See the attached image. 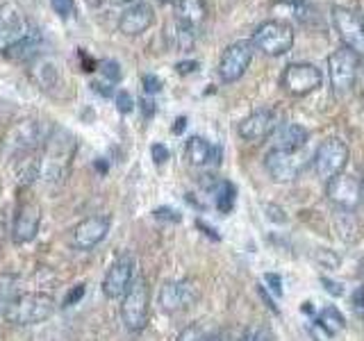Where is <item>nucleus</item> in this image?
<instances>
[{
	"mask_svg": "<svg viewBox=\"0 0 364 341\" xmlns=\"http://www.w3.org/2000/svg\"><path fill=\"white\" fill-rule=\"evenodd\" d=\"M155 23V9L151 3L146 0H139V3L130 5L123 11L119 18V30L125 34V37H136V34H144L148 28Z\"/></svg>",
	"mask_w": 364,
	"mask_h": 341,
	"instance_id": "obj_16",
	"label": "nucleus"
},
{
	"mask_svg": "<svg viewBox=\"0 0 364 341\" xmlns=\"http://www.w3.org/2000/svg\"><path fill=\"white\" fill-rule=\"evenodd\" d=\"M39 225H41V210L34 202L23 205L14 219V227H11V239H14V244L23 246V244L34 242L39 234Z\"/></svg>",
	"mask_w": 364,
	"mask_h": 341,
	"instance_id": "obj_17",
	"label": "nucleus"
},
{
	"mask_svg": "<svg viewBox=\"0 0 364 341\" xmlns=\"http://www.w3.org/2000/svg\"><path fill=\"white\" fill-rule=\"evenodd\" d=\"M134 278H136L134 276V257L121 255L119 259L112 261L105 278H102V293H105L109 301H119L128 293Z\"/></svg>",
	"mask_w": 364,
	"mask_h": 341,
	"instance_id": "obj_11",
	"label": "nucleus"
},
{
	"mask_svg": "<svg viewBox=\"0 0 364 341\" xmlns=\"http://www.w3.org/2000/svg\"><path fill=\"white\" fill-rule=\"evenodd\" d=\"M141 85H144L146 94H157V91L162 89V80H159L157 75H153V73H146L141 77Z\"/></svg>",
	"mask_w": 364,
	"mask_h": 341,
	"instance_id": "obj_30",
	"label": "nucleus"
},
{
	"mask_svg": "<svg viewBox=\"0 0 364 341\" xmlns=\"http://www.w3.org/2000/svg\"><path fill=\"white\" fill-rule=\"evenodd\" d=\"M114 105H117V109L121 112V114H132L134 112V98L128 94V91H117L114 94Z\"/></svg>",
	"mask_w": 364,
	"mask_h": 341,
	"instance_id": "obj_27",
	"label": "nucleus"
},
{
	"mask_svg": "<svg viewBox=\"0 0 364 341\" xmlns=\"http://www.w3.org/2000/svg\"><path fill=\"white\" fill-rule=\"evenodd\" d=\"M278 128V119H276V112L273 109H255L253 114L239 123V136L246 141H262L271 136Z\"/></svg>",
	"mask_w": 364,
	"mask_h": 341,
	"instance_id": "obj_15",
	"label": "nucleus"
},
{
	"mask_svg": "<svg viewBox=\"0 0 364 341\" xmlns=\"http://www.w3.org/2000/svg\"><path fill=\"white\" fill-rule=\"evenodd\" d=\"M109 3H114V5H123V3H130V0H109Z\"/></svg>",
	"mask_w": 364,
	"mask_h": 341,
	"instance_id": "obj_41",
	"label": "nucleus"
},
{
	"mask_svg": "<svg viewBox=\"0 0 364 341\" xmlns=\"http://www.w3.org/2000/svg\"><path fill=\"white\" fill-rule=\"evenodd\" d=\"M208 332H205V328L198 325V323H193V325H187L185 330L180 332L178 341H208Z\"/></svg>",
	"mask_w": 364,
	"mask_h": 341,
	"instance_id": "obj_26",
	"label": "nucleus"
},
{
	"mask_svg": "<svg viewBox=\"0 0 364 341\" xmlns=\"http://www.w3.org/2000/svg\"><path fill=\"white\" fill-rule=\"evenodd\" d=\"M333 23L341 43L353 53L364 55V14L350 7H333Z\"/></svg>",
	"mask_w": 364,
	"mask_h": 341,
	"instance_id": "obj_8",
	"label": "nucleus"
},
{
	"mask_svg": "<svg viewBox=\"0 0 364 341\" xmlns=\"http://www.w3.org/2000/svg\"><path fill=\"white\" fill-rule=\"evenodd\" d=\"M112 227L109 216H89V219L80 221L73 227V246L77 250H91L100 242H105V237Z\"/></svg>",
	"mask_w": 364,
	"mask_h": 341,
	"instance_id": "obj_14",
	"label": "nucleus"
},
{
	"mask_svg": "<svg viewBox=\"0 0 364 341\" xmlns=\"http://www.w3.org/2000/svg\"><path fill=\"white\" fill-rule=\"evenodd\" d=\"M91 87H94V91H98V94H102V96H114V89H112L109 85H100V82H94Z\"/></svg>",
	"mask_w": 364,
	"mask_h": 341,
	"instance_id": "obj_37",
	"label": "nucleus"
},
{
	"mask_svg": "<svg viewBox=\"0 0 364 341\" xmlns=\"http://www.w3.org/2000/svg\"><path fill=\"white\" fill-rule=\"evenodd\" d=\"M264 282H267V287H269V291L273 296H282V280H280V276H276V273H267Z\"/></svg>",
	"mask_w": 364,
	"mask_h": 341,
	"instance_id": "obj_32",
	"label": "nucleus"
},
{
	"mask_svg": "<svg viewBox=\"0 0 364 341\" xmlns=\"http://www.w3.org/2000/svg\"><path fill=\"white\" fill-rule=\"evenodd\" d=\"M176 11H178V23L196 30L205 21V16H208V5H205V0H178Z\"/></svg>",
	"mask_w": 364,
	"mask_h": 341,
	"instance_id": "obj_20",
	"label": "nucleus"
},
{
	"mask_svg": "<svg viewBox=\"0 0 364 341\" xmlns=\"http://www.w3.org/2000/svg\"><path fill=\"white\" fill-rule=\"evenodd\" d=\"M318 325H321L328 335H337L339 330L346 328V321H344V316H341V312L337 310V307L328 305L321 310V314H318Z\"/></svg>",
	"mask_w": 364,
	"mask_h": 341,
	"instance_id": "obj_22",
	"label": "nucleus"
},
{
	"mask_svg": "<svg viewBox=\"0 0 364 341\" xmlns=\"http://www.w3.org/2000/svg\"><path fill=\"white\" fill-rule=\"evenodd\" d=\"M37 77H39V85H43V89H50L55 87L57 82V71L50 62H41L39 71H37Z\"/></svg>",
	"mask_w": 364,
	"mask_h": 341,
	"instance_id": "obj_25",
	"label": "nucleus"
},
{
	"mask_svg": "<svg viewBox=\"0 0 364 341\" xmlns=\"http://www.w3.org/2000/svg\"><path fill=\"white\" fill-rule=\"evenodd\" d=\"M312 164H314L318 180H323V182L333 180L335 175L344 173V168L348 164V146L341 139H337V136L321 141L314 153Z\"/></svg>",
	"mask_w": 364,
	"mask_h": 341,
	"instance_id": "obj_4",
	"label": "nucleus"
},
{
	"mask_svg": "<svg viewBox=\"0 0 364 341\" xmlns=\"http://www.w3.org/2000/svg\"><path fill=\"white\" fill-rule=\"evenodd\" d=\"M50 7H53V11L60 18H68V16L73 14L75 0H50Z\"/></svg>",
	"mask_w": 364,
	"mask_h": 341,
	"instance_id": "obj_28",
	"label": "nucleus"
},
{
	"mask_svg": "<svg viewBox=\"0 0 364 341\" xmlns=\"http://www.w3.org/2000/svg\"><path fill=\"white\" fill-rule=\"evenodd\" d=\"M57 312V301L50 293L41 291H28L21 293L16 298H11L3 307V316L9 323L16 325H37L48 321V318Z\"/></svg>",
	"mask_w": 364,
	"mask_h": 341,
	"instance_id": "obj_1",
	"label": "nucleus"
},
{
	"mask_svg": "<svg viewBox=\"0 0 364 341\" xmlns=\"http://www.w3.org/2000/svg\"><path fill=\"white\" fill-rule=\"evenodd\" d=\"M273 136V148H280V151H289V153H299L307 144V130L299 123H282L276 128Z\"/></svg>",
	"mask_w": 364,
	"mask_h": 341,
	"instance_id": "obj_18",
	"label": "nucleus"
},
{
	"mask_svg": "<svg viewBox=\"0 0 364 341\" xmlns=\"http://www.w3.org/2000/svg\"><path fill=\"white\" fill-rule=\"evenodd\" d=\"M358 68H360V55L346 48V45H341V48L328 55L330 85H333L337 94H344V91H348L353 85H355Z\"/></svg>",
	"mask_w": 364,
	"mask_h": 341,
	"instance_id": "obj_6",
	"label": "nucleus"
},
{
	"mask_svg": "<svg viewBox=\"0 0 364 341\" xmlns=\"http://www.w3.org/2000/svg\"><path fill=\"white\" fill-rule=\"evenodd\" d=\"M185 157L191 166H210V164H219L221 151L212 146L208 139H203V136H191L185 144Z\"/></svg>",
	"mask_w": 364,
	"mask_h": 341,
	"instance_id": "obj_19",
	"label": "nucleus"
},
{
	"mask_svg": "<svg viewBox=\"0 0 364 341\" xmlns=\"http://www.w3.org/2000/svg\"><path fill=\"white\" fill-rule=\"evenodd\" d=\"M239 341H273V332H271V328L269 325H250L246 328V332L242 335V339Z\"/></svg>",
	"mask_w": 364,
	"mask_h": 341,
	"instance_id": "obj_24",
	"label": "nucleus"
},
{
	"mask_svg": "<svg viewBox=\"0 0 364 341\" xmlns=\"http://www.w3.org/2000/svg\"><path fill=\"white\" fill-rule=\"evenodd\" d=\"M321 284H323L326 291L330 296H341V293H344V287H341V284H337V282H333L330 278H321Z\"/></svg>",
	"mask_w": 364,
	"mask_h": 341,
	"instance_id": "obj_35",
	"label": "nucleus"
},
{
	"mask_svg": "<svg viewBox=\"0 0 364 341\" xmlns=\"http://www.w3.org/2000/svg\"><path fill=\"white\" fill-rule=\"evenodd\" d=\"M141 107H144V117H146V119H148V117H153V114H155V105H153V100L144 98V100H141Z\"/></svg>",
	"mask_w": 364,
	"mask_h": 341,
	"instance_id": "obj_38",
	"label": "nucleus"
},
{
	"mask_svg": "<svg viewBox=\"0 0 364 341\" xmlns=\"http://www.w3.org/2000/svg\"><path fill=\"white\" fill-rule=\"evenodd\" d=\"M353 312L364 321V287H358L353 293Z\"/></svg>",
	"mask_w": 364,
	"mask_h": 341,
	"instance_id": "obj_33",
	"label": "nucleus"
},
{
	"mask_svg": "<svg viewBox=\"0 0 364 341\" xmlns=\"http://www.w3.org/2000/svg\"><path fill=\"white\" fill-rule=\"evenodd\" d=\"M321 71L310 62H291L289 66H284L280 77V85L289 96H307L321 87Z\"/></svg>",
	"mask_w": 364,
	"mask_h": 341,
	"instance_id": "obj_7",
	"label": "nucleus"
},
{
	"mask_svg": "<svg viewBox=\"0 0 364 341\" xmlns=\"http://www.w3.org/2000/svg\"><path fill=\"white\" fill-rule=\"evenodd\" d=\"M303 312L310 314V312H312V303H305V305H303Z\"/></svg>",
	"mask_w": 364,
	"mask_h": 341,
	"instance_id": "obj_40",
	"label": "nucleus"
},
{
	"mask_svg": "<svg viewBox=\"0 0 364 341\" xmlns=\"http://www.w3.org/2000/svg\"><path fill=\"white\" fill-rule=\"evenodd\" d=\"M253 45L269 57H280L291 50L294 28L284 21H264L253 32Z\"/></svg>",
	"mask_w": 364,
	"mask_h": 341,
	"instance_id": "obj_3",
	"label": "nucleus"
},
{
	"mask_svg": "<svg viewBox=\"0 0 364 341\" xmlns=\"http://www.w3.org/2000/svg\"><path fill=\"white\" fill-rule=\"evenodd\" d=\"M208 341H221V337H216V335H212V337H208Z\"/></svg>",
	"mask_w": 364,
	"mask_h": 341,
	"instance_id": "obj_42",
	"label": "nucleus"
},
{
	"mask_svg": "<svg viewBox=\"0 0 364 341\" xmlns=\"http://www.w3.org/2000/svg\"><path fill=\"white\" fill-rule=\"evenodd\" d=\"M235 185L228 180H219L214 187V202H216V210H219L221 214H228L232 207H235Z\"/></svg>",
	"mask_w": 364,
	"mask_h": 341,
	"instance_id": "obj_21",
	"label": "nucleus"
},
{
	"mask_svg": "<svg viewBox=\"0 0 364 341\" xmlns=\"http://www.w3.org/2000/svg\"><path fill=\"white\" fill-rule=\"evenodd\" d=\"M148 316H151V291H148L146 278L136 276L130 284L128 293L121 298V318L128 330L141 332L148 325Z\"/></svg>",
	"mask_w": 364,
	"mask_h": 341,
	"instance_id": "obj_2",
	"label": "nucleus"
},
{
	"mask_svg": "<svg viewBox=\"0 0 364 341\" xmlns=\"http://www.w3.org/2000/svg\"><path fill=\"white\" fill-rule=\"evenodd\" d=\"M98 66H100L98 71L102 73V77L107 80V85H119V82H121L123 71H121V64H119V62H114V60H102Z\"/></svg>",
	"mask_w": 364,
	"mask_h": 341,
	"instance_id": "obj_23",
	"label": "nucleus"
},
{
	"mask_svg": "<svg viewBox=\"0 0 364 341\" xmlns=\"http://www.w3.org/2000/svg\"><path fill=\"white\" fill-rule=\"evenodd\" d=\"M151 155H153V159H155V164H164L166 159L171 157L168 148H166L164 144H153V146H151Z\"/></svg>",
	"mask_w": 364,
	"mask_h": 341,
	"instance_id": "obj_31",
	"label": "nucleus"
},
{
	"mask_svg": "<svg viewBox=\"0 0 364 341\" xmlns=\"http://www.w3.org/2000/svg\"><path fill=\"white\" fill-rule=\"evenodd\" d=\"M176 68H178V73H193L198 68V62H180Z\"/></svg>",
	"mask_w": 364,
	"mask_h": 341,
	"instance_id": "obj_36",
	"label": "nucleus"
},
{
	"mask_svg": "<svg viewBox=\"0 0 364 341\" xmlns=\"http://www.w3.org/2000/svg\"><path fill=\"white\" fill-rule=\"evenodd\" d=\"M155 216H157V219H164V221H173V223L180 221V214L176 210H171V207H159V210H155Z\"/></svg>",
	"mask_w": 364,
	"mask_h": 341,
	"instance_id": "obj_34",
	"label": "nucleus"
},
{
	"mask_svg": "<svg viewBox=\"0 0 364 341\" xmlns=\"http://www.w3.org/2000/svg\"><path fill=\"white\" fill-rule=\"evenodd\" d=\"M253 48L255 45L250 39H239L228 45L219 60V77L223 82H237L239 77H244L253 62Z\"/></svg>",
	"mask_w": 364,
	"mask_h": 341,
	"instance_id": "obj_9",
	"label": "nucleus"
},
{
	"mask_svg": "<svg viewBox=\"0 0 364 341\" xmlns=\"http://www.w3.org/2000/svg\"><path fill=\"white\" fill-rule=\"evenodd\" d=\"M85 284H75V287H71V291L66 293V298L62 301V307H71L75 305L77 301H82V296H85Z\"/></svg>",
	"mask_w": 364,
	"mask_h": 341,
	"instance_id": "obj_29",
	"label": "nucleus"
},
{
	"mask_svg": "<svg viewBox=\"0 0 364 341\" xmlns=\"http://www.w3.org/2000/svg\"><path fill=\"white\" fill-rule=\"evenodd\" d=\"M198 301L196 284L189 280H171L159 289V305L164 312H182Z\"/></svg>",
	"mask_w": 364,
	"mask_h": 341,
	"instance_id": "obj_13",
	"label": "nucleus"
},
{
	"mask_svg": "<svg viewBox=\"0 0 364 341\" xmlns=\"http://www.w3.org/2000/svg\"><path fill=\"white\" fill-rule=\"evenodd\" d=\"M185 125H187V119H185V117H180V119L176 121V125H173V132L180 134L182 130H185Z\"/></svg>",
	"mask_w": 364,
	"mask_h": 341,
	"instance_id": "obj_39",
	"label": "nucleus"
},
{
	"mask_svg": "<svg viewBox=\"0 0 364 341\" xmlns=\"http://www.w3.org/2000/svg\"><path fill=\"white\" fill-rule=\"evenodd\" d=\"M326 193L335 207L344 210V212H353L364 198V185L355 175L339 173L333 180L326 182Z\"/></svg>",
	"mask_w": 364,
	"mask_h": 341,
	"instance_id": "obj_10",
	"label": "nucleus"
},
{
	"mask_svg": "<svg viewBox=\"0 0 364 341\" xmlns=\"http://www.w3.org/2000/svg\"><path fill=\"white\" fill-rule=\"evenodd\" d=\"M39 30L28 21V16L16 5H0V48L7 50L11 45L30 39Z\"/></svg>",
	"mask_w": 364,
	"mask_h": 341,
	"instance_id": "obj_5",
	"label": "nucleus"
},
{
	"mask_svg": "<svg viewBox=\"0 0 364 341\" xmlns=\"http://www.w3.org/2000/svg\"><path fill=\"white\" fill-rule=\"evenodd\" d=\"M264 166L276 182H294L303 170V157L301 151L289 153V151H280V148H271L264 157Z\"/></svg>",
	"mask_w": 364,
	"mask_h": 341,
	"instance_id": "obj_12",
	"label": "nucleus"
},
{
	"mask_svg": "<svg viewBox=\"0 0 364 341\" xmlns=\"http://www.w3.org/2000/svg\"><path fill=\"white\" fill-rule=\"evenodd\" d=\"M362 185H364V180H362Z\"/></svg>",
	"mask_w": 364,
	"mask_h": 341,
	"instance_id": "obj_43",
	"label": "nucleus"
}]
</instances>
